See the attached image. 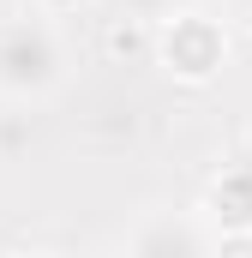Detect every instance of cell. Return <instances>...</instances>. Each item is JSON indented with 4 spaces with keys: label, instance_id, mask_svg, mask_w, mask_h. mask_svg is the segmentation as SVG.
Here are the masks:
<instances>
[{
    "label": "cell",
    "instance_id": "obj_8",
    "mask_svg": "<svg viewBox=\"0 0 252 258\" xmlns=\"http://www.w3.org/2000/svg\"><path fill=\"white\" fill-rule=\"evenodd\" d=\"M30 258H42V252H30Z\"/></svg>",
    "mask_w": 252,
    "mask_h": 258
},
{
    "label": "cell",
    "instance_id": "obj_2",
    "mask_svg": "<svg viewBox=\"0 0 252 258\" xmlns=\"http://www.w3.org/2000/svg\"><path fill=\"white\" fill-rule=\"evenodd\" d=\"M126 258H210V234H204L192 216L156 210V216H144V222L132 228Z\"/></svg>",
    "mask_w": 252,
    "mask_h": 258
},
{
    "label": "cell",
    "instance_id": "obj_5",
    "mask_svg": "<svg viewBox=\"0 0 252 258\" xmlns=\"http://www.w3.org/2000/svg\"><path fill=\"white\" fill-rule=\"evenodd\" d=\"M126 12H138V18H162V12H174V0H126Z\"/></svg>",
    "mask_w": 252,
    "mask_h": 258
},
{
    "label": "cell",
    "instance_id": "obj_3",
    "mask_svg": "<svg viewBox=\"0 0 252 258\" xmlns=\"http://www.w3.org/2000/svg\"><path fill=\"white\" fill-rule=\"evenodd\" d=\"M162 60L174 66V72H186V78H204V72L222 66V36H216L204 18L180 12V18L168 24V48H162Z\"/></svg>",
    "mask_w": 252,
    "mask_h": 258
},
{
    "label": "cell",
    "instance_id": "obj_1",
    "mask_svg": "<svg viewBox=\"0 0 252 258\" xmlns=\"http://www.w3.org/2000/svg\"><path fill=\"white\" fill-rule=\"evenodd\" d=\"M66 72V48L48 18H12L0 24V90L6 96H42Z\"/></svg>",
    "mask_w": 252,
    "mask_h": 258
},
{
    "label": "cell",
    "instance_id": "obj_7",
    "mask_svg": "<svg viewBox=\"0 0 252 258\" xmlns=\"http://www.w3.org/2000/svg\"><path fill=\"white\" fill-rule=\"evenodd\" d=\"M240 6H246V12H252V0H240Z\"/></svg>",
    "mask_w": 252,
    "mask_h": 258
},
{
    "label": "cell",
    "instance_id": "obj_4",
    "mask_svg": "<svg viewBox=\"0 0 252 258\" xmlns=\"http://www.w3.org/2000/svg\"><path fill=\"white\" fill-rule=\"evenodd\" d=\"M216 210L228 216V222H252V168H234L228 180H216Z\"/></svg>",
    "mask_w": 252,
    "mask_h": 258
},
{
    "label": "cell",
    "instance_id": "obj_6",
    "mask_svg": "<svg viewBox=\"0 0 252 258\" xmlns=\"http://www.w3.org/2000/svg\"><path fill=\"white\" fill-rule=\"evenodd\" d=\"M42 6H48V12H66V6H78V0H42Z\"/></svg>",
    "mask_w": 252,
    "mask_h": 258
}]
</instances>
